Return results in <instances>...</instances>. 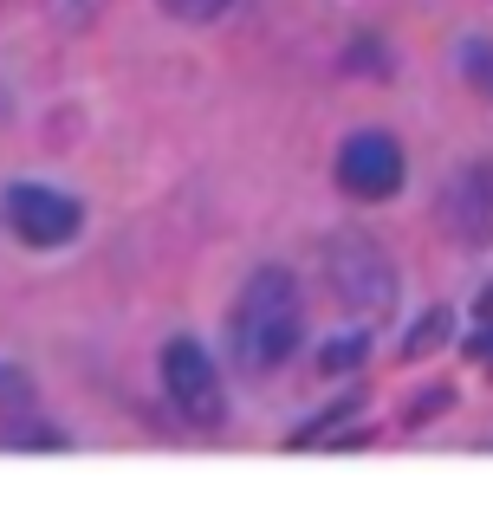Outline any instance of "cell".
<instances>
[{
    "label": "cell",
    "mask_w": 493,
    "mask_h": 512,
    "mask_svg": "<svg viewBox=\"0 0 493 512\" xmlns=\"http://www.w3.org/2000/svg\"><path fill=\"white\" fill-rule=\"evenodd\" d=\"M338 182H344V195H357V201L396 195V182H403V150H396V137L357 130V137L338 150Z\"/></svg>",
    "instance_id": "cell-4"
},
{
    "label": "cell",
    "mask_w": 493,
    "mask_h": 512,
    "mask_svg": "<svg viewBox=\"0 0 493 512\" xmlns=\"http://www.w3.org/2000/svg\"><path fill=\"white\" fill-rule=\"evenodd\" d=\"M461 65H468V78H474V85H481L487 98H493V46H487V39H474V46L461 52Z\"/></svg>",
    "instance_id": "cell-7"
},
{
    "label": "cell",
    "mask_w": 493,
    "mask_h": 512,
    "mask_svg": "<svg viewBox=\"0 0 493 512\" xmlns=\"http://www.w3.org/2000/svg\"><path fill=\"white\" fill-rule=\"evenodd\" d=\"M7 409H26V383L13 370H0V415H7Z\"/></svg>",
    "instance_id": "cell-10"
},
{
    "label": "cell",
    "mask_w": 493,
    "mask_h": 512,
    "mask_svg": "<svg viewBox=\"0 0 493 512\" xmlns=\"http://www.w3.org/2000/svg\"><path fill=\"white\" fill-rule=\"evenodd\" d=\"M442 214H448V234L468 240V247L493 240V163L461 169L455 182H448V195H442Z\"/></svg>",
    "instance_id": "cell-6"
},
{
    "label": "cell",
    "mask_w": 493,
    "mask_h": 512,
    "mask_svg": "<svg viewBox=\"0 0 493 512\" xmlns=\"http://www.w3.org/2000/svg\"><path fill=\"white\" fill-rule=\"evenodd\" d=\"M331 286L357 312H383L390 305V266H383V253L364 234H344V240H331Z\"/></svg>",
    "instance_id": "cell-5"
},
{
    "label": "cell",
    "mask_w": 493,
    "mask_h": 512,
    "mask_svg": "<svg viewBox=\"0 0 493 512\" xmlns=\"http://www.w3.org/2000/svg\"><path fill=\"white\" fill-rule=\"evenodd\" d=\"M305 338V305H299V279L286 266H266L247 279L241 305H234V350L253 370H279Z\"/></svg>",
    "instance_id": "cell-1"
},
{
    "label": "cell",
    "mask_w": 493,
    "mask_h": 512,
    "mask_svg": "<svg viewBox=\"0 0 493 512\" xmlns=\"http://www.w3.org/2000/svg\"><path fill=\"white\" fill-rule=\"evenodd\" d=\"M357 357H364V338H344V344H331V350H325V370H351Z\"/></svg>",
    "instance_id": "cell-8"
},
{
    "label": "cell",
    "mask_w": 493,
    "mask_h": 512,
    "mask_svg": "<svg viewBox=\"0 0 493 512\" xmlns=\"http://www.w3.org/2000/svg\"><path fill=\"white\" fill-rule=\"evenodd\" d=\"M0 214H7V227L26 240V247H65V240L85 227V214H78L72 195L39 188V182H13L7 201H0Z\"/></svg>",
    "instance_id": "cell-2"
},
{
    "label": "cell",
    "mask_w": 493,
    "mask_h": 512,
    "mask_svg": "<svg viewBox=\"0 0 493 512\" xmlns=\"http://www.w3.org/2000/svg\"><path fill=\"white\" fill-rule=\"evenodd\" d=\"M169 13H182V20H208V13H221L228 0H163Z\"/></svg>",
    "instance_id": "cell-9"
},
{
    "label": "cell",
    "mask_w": 493,
    "mask_h": 512,
    "mask_svg": "<svg viewBox=\"0 0 493 512\" xmlns=\"http://www.w3.org/2000/svg\"><path fill=\"white\" fill-rule=\"evenodd\" d=\"M163 383H169V396H176V409L189 415V422L221 428L228 396H221V376H215V363L202 357V344H189V338L169 344V350H163Z\"/></svg>",
    "instance_id": "cell-3"
}]
</instances>
